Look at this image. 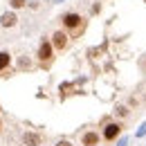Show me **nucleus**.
<instances>
[{"label":"nucleus","mask_w":146,"mask_h":146,"mask_svg":"<svg viewBox=\"0 0 146 146\" xmlns=\"http://www.w3.org/2000/svg\"><path fill=\"white\" fill-rule=\"evenodd\" d=\"M83 146H99V133H94V130L86 133L83 135Z\"/></svg>","instance_id":"423d86ee"},{"label":"nucleus","mask_w":146,"mask_h":146,"mask_svg":"<svg viewBox=\"0 0 146 146\" xmlns=\"http://www.w3.org/2000/svg\"><path fill=\"white\" fill-rule=\"evenodd\" d=\"M83 25H86V23H83V18H81L79 14H65V16H63V27L70 29L72 36H79V34L83 32Z\"/></svg>","instance_id":"f257e3e1"},{"label":"nucleus","mask_w":146,"mask_h":146,"mask_svg":"<svg viewBox=\"0 0 146 146\" xmlns=\"http://www.w3.org/2000/svg\"><path fill=\"white\" fill-rule=\"evenodd\" d=\"M25 144H40V137L38 135H25Z\"/></svg>","instance_id":"6e6552de"},{"label":"nucleus","mask_w":146,"mask_h":146,"mask_svg":"<svg viewBox=\"0 0 146 146\" xmlns=\"http://www.w3.org/2000/svg\"><path fill=\"white\" fill-rule=\"evenodd\" d=\"M16 23H18V16H16L14 11H5V14L0 16V25H2V27H16Z\"/></svg>","instance_id":"39448f33"},{"label":"nucleus","mask_w":146,"mask_h":146,"mask_svg":"<svg viewBox=\"0 0 146 146\" xmlns=\"http://www.w3.org/2000/svg\"><path fill=\"white\" fill-rule=\"evenodd\" d=\"M54 45H52V40H40V45H38V63L43 65V68H47L52 61H54Z\"/></svg>","instance_id":"f03ea898"},{"label":"nucleus","mask_w":146,"mask_h":146,"mask_svg":"<svg viewBox=\"0 0 146 146\" xmlns=\"http://www.w3.org/2000/svg\"><path fill=\"white\" fill-rule=\"evenodd\" d=\"M52 45H54V50H65V47L70 45V34L63 32V29L54 32V34H52Z\"/></svg>","instance_id":"7ed1b4c3"},{"label":"nucleus","mask_w":146,"mask_h":146,"mask_svg":"<svg viewBox=\"0 0 146 146\" xmlns=\"http://www.w3.org/2000/svg\"><path fill=\"white\" fill-rule=\"evenodd\" d=\"M9 5H11L14 9H20V7H25V5H27V0H9Z\"/></svg>","instance_id":"1a4fd4ad"},{"label":"nucleus","mask_w":146,"mask_h":146,"mask_svg":"<svg viewBox=\"0 0 146 146\" xmlns=\"http://www.w3.org/2000/svg\"><path fill=\"white\" fill-rule=\"evenodd\" d=\"M56 146H72V144H70L68 139H61V142H58V144H56Z\"/></svg>","instance_id":"9b49d317"},{"label":"nucleus","mask_w":146,"mask_h":146,"mask_svg":"<svg viewBox=\"0 0 146 146\" xmlns=\"http://www.w3.org/2000/svg\"><path fill=\"white\" fill-rule=\"evenodd\" d=\"M9 63H11V54H9V52H0V72L7 70Z\"/></svg>","instance_id":"0eeeda50"},{"label":"nucleus","mask_w":146,"mask_h":146,"mask_svg":"<svg viewBox=\"0 0 146 146\" xmlns=\"http://www.w3.org/2000/svg\"><path fill=\"white\" fill-rule=\"evenodd\" d=\"M144 68H146V61H144Z\"/></svg>","instance_id":"f8f14e48"},{"label":"nucleus","mask_w":146,"mask_h":146,"mask_svg":"<svg viewBox=\"0 0 146 146\" xmlns=\"http://www.w3.org/2000/svg\"><path fill=\"white\" fill-rule=\"evenodd\" d=\"M144 2H146V0H144Z\"/></svg>","instance_id":"ddd939ff"},{"label":"nucleus","mask_w":146,"mask_h":146,"mask_svg":"<svg viewBox=\"0 0 146 146\" xmlns=\"http://www.w3.org/2000/svg\"><path fill=\"white\" fill-rule=\"evenodd\" d=\"M117 115H119V117H126V115H128V108H126V106H119V108H117Z\"/></svg>","instance_id":"9d476101"},{"label":"nucleus","mask_w":146,"mask_h":146,"mask_svg":"<svg viewBox=\"0 0 146 146\" xmlns=\"http://www.w3.org/2000/svg\"><path fill=\"white\" fill-rule=\"evenodd\" d=\"M119 133H121V126L112 121V124H108V126L104 128V139H106V142H112V139L119 137Z\"/></svg>","instance_id":"20e7f679"}]
</instances>
